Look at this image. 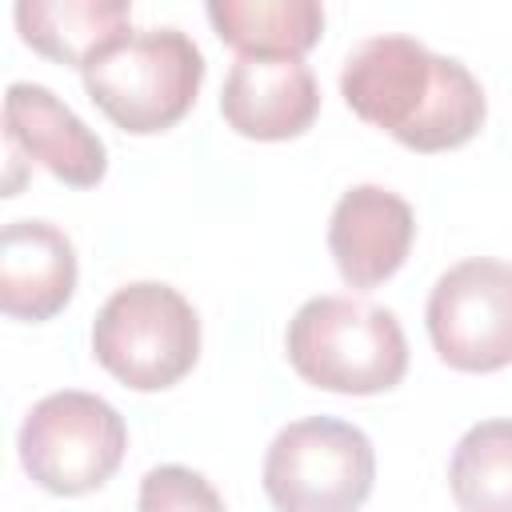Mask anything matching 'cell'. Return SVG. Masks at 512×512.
I'll use <instances>...</instances> for the list:
<instances>
[{"instance_id":"cell-2","label":"cell","mask_w":512,"mask_h":512,"mask_svg":"<svg viewBox=\"0 0 512 512\" xmlns=\"http://www.w3.org/2000/svg\"><path fill=\"white\" fill-rule=\"evenodd\" d=\"M284 348L300 380L340 396L388 392L408 372L400 320L388 308L352 296L304 300L288 320Z\"/></svg>"},{"instance_id":"cell-8","label":"cell","mask_w":512,"mask_h":512,"mask_svg":"<svg viewBox=\"0 0 512 512\" xmlns=\"http://www.w3.org/2000/svg\"><path fill=\"white\" fill-rule=\"evenodd\" d=\"M8 160H32L68 188H96L108 172L104 140L44 84L16 80L4 92Z\"/></svg>"},{"instance_id":"cell-5","label":"cell","mask_w":512,"mask_h":512,"mask_svg":"<svg viewBox=\"0 0 512 512\" xmlns=\"http://www.w3.org/2000/svg\"><path fill=\"white\" fill-rule=\"evenodd\" d=\"M372 484V440L336 416L292 420L264 456V492L276 512H360Z\"/></svg>"},{"instance_id":"cell-11","label":"cell","mask_w":512,"mask_h":512,"mask_svg":"<svg viewBox=\"0 0 512 512\" xmlns=\"http://www.w3.org/2000/svg\"><path fill=\"white\" fill-rule=\"evenodd\" d=\"M76 292V248L48 220H12L0 232V308L12 320H52Z\"/></svg>"},{"instance_id":"cell-12","label":"cell","mask_w":512,"mask_h":512,"mask_svg":"<svg viewBox=\"0 0 512 512\" xmlns=\"http://www.w3.org/2000/svg\"><path fill=\"white\" fill-rule=\"evenodd\" d=\"M16 28L32 52L84 72L104 44L132 32V8L124 0H20Z\"/></svg>"},{"instance_id":"cell-3","label":"cell","mask_w":512,"mask_h":512,"mask_svg":"<svg viewBox=\"0 0 512 512\" xmlns=\"http://www.w3.org/2000/svg\"><path fill=\"white\" fill-rule=\"evenodd\" d=\"M84 76L88 100L124 132L156 136L188 116L204 80V56L188 32L164 28H132L104 44Z\"/></svg>"},{"instance_id":"cell-10","label":"cell","mask_w":512,"mask_h":512,"mask_svg":"<svg viewBox=\"0 0 512 512\" xmlns=\"http://www.w3.org/2000/svg\"><path fill=\"white\" fill-rule=\"evenodd\" d=\"M320 88L304 60L240 56L220 92V116L248 140H292L312 128Z\"/></svg>"},{"instance_id":"cell-13","label":"cell","mask_w":512,"mask_h":512,"mask_svg":"<svg viewBox=\"0 0 512 512\" xmlns=\"http://www.w3.org/2000/svg\"><path fill=\"white\" fill-rule=\"evenodd\" d=\"M204 12L216 36L240 56L300 60L324 32L316 0H212Z\"/></svg>"},{"instance_id":"cell-4","label":"cell","mask_w":512,"mask_h":512,"mask_svg":"<svg viewBox=\"0 0 512 512\" xmlns=\"http://www.w3.org/2000/svg\"><path fill=\"white\" fill-rule=\"evenodd\" d=\"M92 352L132 392L172 388L200 360L196 308L160 280L116 288L92 324Z\"/></svg>"},{"instance_id":"cell-14","label":"cell","mask_w":512,"mask_h":512,"mask_svg":"<svg viewBox=\"0 0 512 512\" xmlns=\"http://www.w3.org/2000/svg\"><path fill=\"white\" fill-rule=\"evenodd\" d=\"M448 488L460 512H512V420H480L460 436Z\"/></svg>"},{"instance_id":"cell-7","label":"cell","mask_w":512,"mask_h":512,"mask_svg":"<svg viewBox=\"0 0 512 512\" xmlns=\"http://www.w3.org/2000/svg\"><path fill=\"white\" fill-rule=\"evenodd\" d=\"M428 336L456 372L512 364V264L472 256L452 264L428 296Z\"/></svg>"},{"instance_id":"cell-15","label":"cell","mask_w":512,"mask_h":512,"mask_svg":"<svg viewBox=\"0 0 512 512\" xmlns=\"http://www.w3.org/2000/svg\"><path fill=\"white\" fill-rule=\"evenodd\" d=\"M140 512H224L220 492L184 464H156L140 480Z\"/></svg>"},{"instance_id":"cell-9","label":"cell","mask_w":512,"mask_h":512,"mask_svg":"<svg viewBox=\"0 0 512 512\" xmlns=\"http://www.w3.org/2000/svg\"><path fill=\"white\" fill-rule=\"evenodd\" d=\"M416 240V216L408 200L380 184L348 188L328 220V252L336 272L352 288H376L400 272Z\"/></svg>"},{"instance_id":"cell-6","label":"cell","mask_w":512,"mask_h":512,"mask_svg":"<svg viewBox=\"0 0 512 512\" xmlns=\"http://www.w3.org/2000/svg\"><path fill=\"white\" fill-rule=\"evenodd\" d=\"M24 472L56 496H84L112 480L124 460V416L92 392H52L32 404L16 436Z\"/></svg>"},{"instance_id":"cell-1","label":"cell","mask_w":512,"mask_h":512,"mask_svg":"<svg viewBox=\"0 0 512 512\" xmlns=\"http://www.w3.org/2000/svg\"><path fill=\"white\" fill-rule=\"evenodd\" d=\"M340 96L364 120L412 152H448L484 124V88L456 60L420 40L384 32L360 40L340 68Z\"/></svg>"}]
</instances>
